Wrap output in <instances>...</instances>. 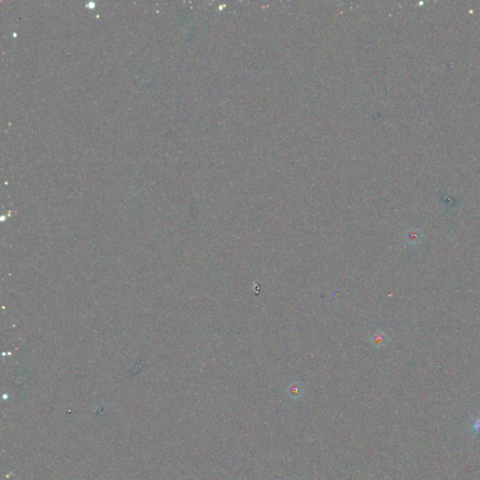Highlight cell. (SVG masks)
<instances>
[{"mask_svg": "<svg viewBox=\"0 0 480 480\" xmlns=\"http://www.w3.org/2000/svg\"><path fill=\"white\" fill-rule=\"evenodd\" d=\"M371 342L375 347H383L386 343V335L381 331H377L371 336Z\"/></svg>", "mask_w": 480, "mask_h": 480, "instance_id": "cell-1", "label": "cell"}, {"mask_svg": "<svg viewBox=\"0 0 480 480\" xmlns=\"http://www.w3.org/2000/svg\"><path fill=\"white\" fill-rule=\"evenodd\" d=\"M471 431L477 441H480V413L474 416L471 425Z\"/></svg>", "mask_w": 480, "mask_h": 480, "instance_id": "cell-2", "label": "cell"}, {"mask_svg": "<svg viewBox=\"0 0 480 480\" xmlns=\"http://www.w3.org/2000/svg\"><path fill=\"white\" fill-rule=\"evenodd\" d=\"M301 390H302V388H301V386L299 385V383H295L290 386V393H291V395H294V396L300 395Z\"/></svg>", "mask_w": 480, "mask_h": 480, "instance_id": "cell-3", "label": "cell"}, {"mask_svg": "<svg viewBox=\"0 0 480 480\" xmlns=\"http://www.w3.org/2000/svg\"><path fill=\"white\" fill-rule=\"evenodd\" d=\"M406 238L410 243H415L416 239H419V233H415V231H412L406 234Z\"/></svg>", "mask_w": 480, "mask_h": 480, "instance_id": "cell-4", "label": "cell"}]
</instances>
